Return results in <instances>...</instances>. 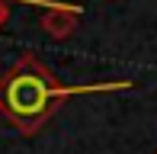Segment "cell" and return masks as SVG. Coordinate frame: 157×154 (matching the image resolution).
Returning <instances> with one entry per match:
<instances>
[{"label":"cell","instance_id":"6da1fadb","mask_svg":"<svg viewBox=\"0 0 157 154\" xmlns=\"http://www.w3.org/2000/svg\"><path fill=\"white\" fill-rule=\"evenodd\" d=\"M52 103H55V90H52V83L42 74L23 71V74L10 77L6 87H3L6 113L13 119H19V122H26V125H32V122H39L42 116H48Z\"/></svg>","mask_w":157,"mask_h":154}]
</instances>
